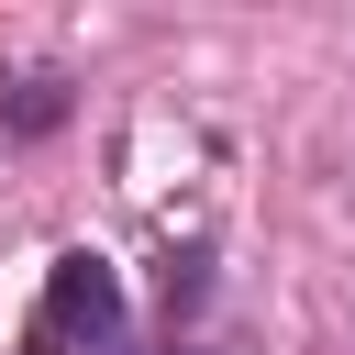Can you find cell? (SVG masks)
Instances as JSON below:
<instances>
[{"mask_svg":"<svg viewBox=\"0 0 355 355\" xmlns=\"http://www.w3.org/2000/svg\"><path fill=\"white\" fill-rule=\"evenodd\" d=\"M55 111H67V78H22V100H11V122H22V133H44Z\"/></svg>","mask_w":355,"mask_h":355,"instance_id":"cell-2","label":"cell"},{"mask_svg":"<svg viewBox=\"0 0 355 355\" xmlns=\"http://www.w3.org/2000/svg\"><path fill=\"white\" fill-rule=\"evenodd\" d=\"M33 355H133L122 333V277L100 255H55L44 300H33Z\"/></svg>","mask_w":355,"mask_h":355,"instance_id":"cell-1","label":"cell"}]
</instances>
